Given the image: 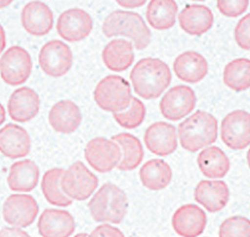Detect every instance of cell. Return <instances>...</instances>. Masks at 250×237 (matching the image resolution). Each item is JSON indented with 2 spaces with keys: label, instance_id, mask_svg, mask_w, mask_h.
<instances>
[{
  "label": "cell",
  "instance_id": "cell-1",
  "mask_svg": "<svg viewBox=\"0 0 250 237\" xmlns=\"http://www.w3.org/2000/svg\"><path fill=\"white\" fill-rule=\"evenodd\" d=\"M170 68L164 61L157 58L139 60L130 73V81L135 94L145 100L161 96L171 83Z\"/></svg>",
  "mask_w": 250,
  "mask_h": 237
},
{
  "label": "cell",
  "instance_id": "cell-2",
  "mask_svg": "<svg viewBox=\"0 0 250 237\" xmlns=\"http://www.w3.org/2000/svg\"><path fill=\"white\" fill-rule=\"evenodd\" d=\"M218 122L210 113L197 111L178 125V138L181 146L195 153L216 142Z\"/></svg>",
  "mask_w": 250,
  "mask_h": 237
},
{
  "label": "cell",
  "instance_id": "cell-3",
  "mask_svg": "<svg viewBox=\"0 0 250 237\" xmlns=\"http://www.w3.org/2000/svg\"><path fill=\"white\" fill-rule=\"evenodd\" d=\"M102 32L107 38L124 36L131 39L137 50L147 48L151 41V32L143 18L131 11L111 12L103 21Z\"/></svg>",
  "mask_w": 250,
  "mask_h": 237
},
{
  "label": "cell",
  "instance_id": "cell-4",
  "mask_svg": "<svg viewBox=\"0 0 250 237\" xmlns=\"http://www.w3.org/2000/svg\"><path fill=\"white\" fill-rule=\"evenodd\" d=\"M88 209L96 222L119 224L128 209V199L116 184L104 183L91 198Z\"/></svg>",
  "mask_w": 250,
  "mask_h": 237
},
{
  "label": "cell",
  "instance_id": "cell-5",
  "mask_svg": "<svg viewBox=\"0 0 250 237\" xmlns=\"http://www.w3.org/2000/svg\"><path fill=\"white\" fill-rule=\"evenodd\" d=\"M93 98L103 111L120 113L130 105L132 99L130 85L121 76L108 75L97 84Z\"/></svg>",
  "mask_w": 250,
  "mask_h": 237
},
{
  "label": "cell",
  "instance_id": "cell-6",
  "mask_svg": "<svg viewBox=\"0 0 250 237\" xmlns=\"http://www.w3.org/2000/svg\"><path fill=\"white\" fill-rule=\"evenodd\" d=\"M98 178L82 162H75L64 170L61 187L65 195L74 201H86L98 186Z\"/></svg>",
  "mask_w": 250,
  "mask_h": 237
},
{
  "label": "cell",
  "instance_id": "cell-7",
  "mask_svg": "<svg viewBox=\"0 0 250 237\" xmlns=\"http://www.w3.org/2000/svg\"><path fill=\"white\" fill-rule=\"evenodd\" d=\"M38 62L41 70L47 76L60 78L67 74L72 67V51L63 41L51 40L41 48Z\"/></svg>",
  "mask_w": 250,
  "mask_h": 237
},
{
  "label": "cell",
  "instance_id": "cell-8",
  "mask_svg": "<svg viewBox=\"0 0 250 237\" xmlns=\"http://www.w3.org/2000/svg\"><path fill=\"white\" fill-rule=\"evenodd\" d=\"M32 72V59L22 47L11 46L0 58V76L9 86L25 83Z\"/></svg>",
  "mask_w": 250,
  "mask_h": 237
},
{
  "label": "cell",
  "instance_id": "cell-9",
  "mask_svg": "<svg viewBox=\"0 0 250 237\" xmlns=\"http://www.w3.org/2000/svg\"><path fill=\"white\" fill-rule=\"evenodd\" d=\"M84 157L93 169L101 174H106L117 167L122 153L120 146L114 141L97 137L87 143Z\"/></svg>",
  "mask_w": 250,
  "mask_h": 237
},
{
  "label": "cell",
  "instance_id": "cell-10",
  "mask_svg": "<svg viewBox=\"0 0 250 237\" xmlns=\"http://www.w3.org/2000/svg\"><path fill=\"white\" fill-rule=\"evenodd\" d=\"M220 135L226 146L241 150L250 145V113L235 110L224 117L220 126Z\"/></svg>",
  "mask_w": 250,
  "mask_h": 237
},
{
  "label": "cell",
  "instance_id": "cell-11",
  "mask_svg": "<svg viewBox=\"0 0 250 237\" xmlns=\"http://www.w3.org/2000/svg\"><path fill=\"white\" fill-rule=\"evenodd\" d=\"M195 106L194 91L189 86L178 85L164 94L159 103V109L165 119L176 122L189 115Z\"/></svg>",
  "mask_w": 250,
  "mask_h": 237
},
{
  "label": "cell",
  "instance_id": "cell-12",
  "mask_svg": "<svg viewBox=\"0 0 250 237\" xmlns=\"http://www.w3.org/2000/svg\"><path fill=\"white\" fill-rule=\"evenodd\" d=\"M38 212L39 207L35 199L23 193L9 196L2 207V215L5 222L17 228H24L31 225L35 221Z\"/></svg>",
  "mask_w": 250,
  "mask_h": 237
},
{
  "label": "cell",
  "instance_id": "cell-13",
  "mask_svg": "<svg viewBox=\"0 0 250 237\" xmlns=\"http://www.w3.org/2000/svg\"><path fill=\"white\" fill-rule=\"evenodd\" d=\"M93 28V20L88 12L71 8L61 13L57 19L56 30L63 40L78 42L87 38Z\"/></svg>",
  "mask_w": 250,
  "mask_h": 237
},
{
  "label": "cell",
  "instance_id": "cell-14",
  "mask_svg": "<svg viewBox=\"0 0 250 237\" xmlns=\"http://www.w3.org/2000/svg\"><path fill=\"white\" fill-rule=\"evenodd\" d=\"M143 140L149 152L159 157H167L177 148L176 128L168 123L156 122L147 128Z\"/></svg>",
  "mask_w": 250,
  "mask_h": 237
},
{
  "label": "cell",
  "instance_id": "cell-15",
  "mask_svg": "<svg viewBox=\"0 0 250 237\" xmlns=\"http://www.w3.org/2000/svg\"><path fill=\"white\" fill-rule=\"evenodd\" d=\"M207 218L202 208L195 204H184L172 215L171 224L176 234L181 237H198L206 226Z\"/></svg>",
  "mask_w": 250,
  "mask_h": 237
},
{
  "label": "cell",
  "instance_id": "cell-16",
  "mask_svg": "<svg viewBox=\"0 0 250 237\" xmlns=\"http://www.w3.org/2000/svg\"><path fill=\"white\" fill-rule=\"evenodd\" d=\"M37 228L42 237H70L75 230V221L66 210L47 208L40 214Z\"/></svg>",
  "mask_w": 250,
  "mask_h": 237
},
{
  "label": "cell",
  "instance_id": "cell-17",
  "mask_svg": "<svg viewBox=\"0 0 250 237\" xmlns=\"http://www.w3.org/2000/svg\"><path fill=\"white\" fill-rule=\"evenodd\" d=\"M31 150V139L24 128L7 124L0 128V153L9 159L25 158Z\"/></svg>",
  "mask_w": 250,
  "mask_h": 237
},
{
  "label": "cell",
  "instance_id": "cell-18",
  "mask_svg": "<svg viewBox=\"0 0 250 237\" xmlns=\"http://www.w3.org/2000/svg\"><path fill=\"white\" fill-rule=\"evenodd\" d=\"M53 13L50 7L41 1H30L21 11V24L33 36H44L53 27Z\"/></svg>",
  "mask_w": 250,
  "mask_h": 237
},
{
  "label": "cell",
  "instance_id": "cell-19",
  "mask_svg": "<svg viewBox=\"0 0 250 237\" xmlns=\"http://www.w3.org/2000/svg\"><path fill=\"white\" fill-rule=\"evenodd\" d=\"M40 109L39 95L29 87L15 90L7 104L9 117L18 123H26L34 119Z\"/></svg>",
  "mask_w": 250,
  "mask_h": 237
},
{
  "label": "cell",
  "instance_id": "cell-20",
  "mask_svg": "<svg viewBox=\"0 0 250 237\" xmlns=\"http://www.w3.org/2000/svg\"><path fill=\"white\" fill-rule=\"evenodd\" d=\"M48 121L53 130L59 134H71L79 128L82 115L79 107L70 100H62L52 106Z\"/></svg>",
  "mask_w": 250,
  "mask_h": 237
},
{
  "label": "cell",
  "instance_id": "cell-21",
  "mask_svg": "<svg viewBox=\"0 0 250 237\" xmlns=\"http://www.w3.org/2000/svg\"><path fill=\"white\" fill-rule=\"evenodd\" d=\"M194 200L207 211L218 212L228 202V185L223 181H201L194 189Z\"/></svg>",
  "mask_w": 250,
  "mask_h": 237
},
{
  "label": "cell",
  "instance_id": "cell-22",
  "mask_svg": "<svg viewBox=\"0 0 250 237\" xmlns=\"http://www.w3.org/2000/svg\"><path fill=\"white\" fill-rule=\"evenodd\" d=\"M212 11L205 5H186L178 14V22L181 29L187 34L201 36L213 25Z\"/></svg>",
  "mask_w": 250,
  "mask_h": 237
},
{
  "label": "cell",
  "instance_id": "cell-23",
  "mask_svg": "<svg viewBox=\"0 0 250 237\" xmlns=\"http://www.w3.org/2000/svg\"><path fill=\"white\" fill-rule=\"evenodd\" d=\"M173 70L181 81L195 84L202 81L207 75L208 63L198 52L186 51L175 58Z\"/></svg>",
  "mask_w": 250,
  "mask_h": 237
},
{
  "label": "cell",
  "instance_id": "cell-24",
  "mask_svg": "<svg viewBox=\"0 0 250 237\" xmlns=\"http://www.w3.org/2000/svg\"><path fill=\"white\" fill-rule=\"evenodd\" d=\"M133 44L125 39H113L102 50V61L109 70L123 72L127 70L134 61Z\"/></svg>",
  "mask_w": 250,
  "mask_h": 237
},
{
  "label": "cell",
  "instance_id": "cell-25",
  "mask_svg": "<svg viewBox=\"0 0 250 237\" xmlns=\"http://www.w3.org/2000/svg\"><path fill=\"white\" fill-rule=\"evenodd\" d=\"M39 177V167L33 161H19L12 164L9 168L7 184L12 191L29 192L37 186Z\"/></svg>",
  "mask_w": 250,
  "mask_h": 237
},
{
  "label": "cell",
  "instance_id": "cell-26",
  "mask_svg": "<svg viewBox=\"0 0 250 237\" xmlns=\"http://www.w3.org/2000/svg\"><path fill=\"white\" fill-rule=\"evenodd\" d=\"M200 171L208 179H222L230 168V162L223 150L215 146L203 148L197 157Z\"/></svg>",
  "mask_w": 250,
  "mask_h": 237
},
{
  "label": "cell",
  "instance_id": "cell-27",
  "mask_svg": "<svg viewBox=\"0 0 250 237\" xmlns=\"http://www.w3.org/2000/svg\"><path fill=\"white\" fill-rule=\"evenodd\" d=\"M140 182L149 190H162L172 180V169L163 160L154 159L145 163L139 170Z\"/></svg>",
  "mask_w": 250,
  "mask_h": 237
},
{
  "label": "cell",
  "instance_id": "cell-28",
  "mask_svg": "<svg viewBox=\"0 0 250 237\" xmlns=\"http://www.w3.org/2000/svg\"><path fill=\"white\" fill-rule=\"evenodd\" d=\"M178 6L173 0H152L146 8V19L155 30H168L175 24Z\"/></svg>",
  "mask_w": 250,
  "mask_h": 237
},
{
  "label": "cell",
  "instance_id": "cell-29",
  "mask_svg": "<svg viewBox=\"0 0 250 237\" xmlns=\"http://www.w3.org/2000/svg\"><path fill=\"white\" fill-rule=\"evenodd\" d=\"M121 149L122 157L117 168L122 171L135 169L142 162L144 150L141 142L133 135L128 133H120L111 138Z\"/></svg>",
  "mask_w": 250,
  "mask_h": 237
},
{
  "label": "cell",
  "instance_id": "cell-30",
  "mask_svg": "<svg viewBox=\"0 0 250 237\" xmlns=\"http://www.w3.org/2000/svg\"><path fill=\"white\" fill-rule=\"evenodd\" d=\"M63 172V168H51L45 172L41 181V189L45 200L50 204L60 207H66L72 203V200L65 195L61 187V178Z\"/></svg>",
  "mask_w": 250,
  "mask_h": 237
},
{
  "label": "cell",
  "instance_id": "cell-31",
  "mask_svg": "<svg viewBox=\"0 0 250 237\" xmlns=\"http://www.w3.org/2000/svg\"><path fill=\"white\" fill-rule=\"evenodd\" d=\"M223 82L228 88L242 92L250 88V59L237 58L229 62L223 71Z\"/></svg>",
  "mask_w": 250,
  "mask_h": 237
},
{
  "label": "cell",
  "instance_id": "cell-32",
  "mask_svg": "<svg viewBox=\"0 0 250 237\" xmlns=\"http://www.w3.org/2000/svg\"><path fill=\"white\" fill-rule=\"evenodd\" d=\"M145 115H146V109H145L143 102L135 97H132L127 109L120 113L113 114V118L122 128L132 130V128L139 127L143 123Z\"/></svg>",
  "mask_w": 250,
  "mask_h": 237
},
{
  "label": "cell",
  "instance_id": "cell-33",
  "mask_svg": "<svg viewBox=\"0 0 250 237\" xmlns=\"http://www.w3.org/2000/svg\"><path fill=\"white\" fill-rule=\"evenodd\" d=\"M219 237H250V220L236 215L226 219L219 226Z\"/></svg>",
  "mask_w": 250,
  "mask_h": 237
},
{
  "label": "cell",
  "instance_id": "cell-34",
  "mask_svg": "<svg viewBox=\"0 0 250 237\" xmlns=\"http://www.w3.org/2000/svg\"><path fill=\"white\" fill-rule=\"evenodd\" d=\"M249 5L247 0H219L216 7L221 14L227 17H237L243 14Z\"/></svg>",
  "mask_w": 250,
  "mask_h": 237
},
{
  "label": "cell",
  "instance_id": "cell-35",
  "mask_svg": "<svg viewBox=\"0 0 250 237\" xmlns=\"http://www.w3.org/2000/svg\"><path fill=\"white\" fill-rule=\"evenodd\" d=\"M234 38L240 48L250 50V13L238 21L234 30Z\"/></svg>",
  "mask_w": 250,
  "mask_h": 237
},
{
  "label": "cell",
  "instance_id": "cell-36",
  "mask_svg": "<svg viewBox=\"0 0 250 237\" xmlns=\"http://www.w3.org/2000/svg\"><path fill=\"white\" fill-rule=\"evenodd\" d=\"M88 237H125L123 232L110 224L104 223L95 227Z\"/></svg>",
  "mask_w": 250,
  "mask_h": 237
},
{
  "label": "cell",
  "instance_id": "cell-37",
  "mask_svg": "<svg viewBox=\"0 0 250 237\" xmlns=\"http://www.w3.org/2000/svg\"><path fill=\"white\" fill-rule=\"evenodd\" d=\"M0 237H30V235L21 228L3 227L0 230Z\"/></svg>",
  "mask_w": 250,
  "mask_h": 237
},
{
  "label": "cell",
  "instance_id": "cell-38",
  "mask_svg": "<svg viewBox=\"0 0 250 237\" xmlns=\"http://www.w3.org/2000/svg\"><path fill=\"white\" fill-rule=\"evenodd\" d=\"M117 3L123 7L134 8V7L142 6L143 4H145V1H117Z\"/></svg>",
  "mask_w": 250,
  "mask_h": 237
},
{
  "label": "cell",
  "instance_id": "cell-39",
  "mask_svg": "<svg viewBox=\"0 0 250 237\" xmlns=\"http://www.w3.org/2000/svg\"><path fill=\"white\" fill-rule=\"evenodd\" d=\"M6 46V34L3 27L0 24V54H1Z\"/></svg>",
  "mask_w": 250,
  "mask_h": 237
},
{
  "label": "cell",
  "instance_id": "cell-40",
  "mask_svg": "<svg viewBox=\"0 0 250 237\" xmlns=\"http://www.w3.org/2000/svg\"><path fill=\"white\" fill-rule=\"evenodd\" d=\"M5 118H6L5 109L2 106V104H0V126H1L5 122Z\"/></svg>",
  "mask_w": 250,
  "mask_h": 237
},
{
  "label": "cell",
  "instance_id": "cell-41",
  "mask_svg": "<svg viewBox=\"0 0 250 237\" xmlns=\"http://www.w3.org/2000/svg\"><path fill=\"white\" fill-rule=\"evenodd\" d=\"M11 3V1H0V8H3L8 6Z\"/></svg>",
  "mask_w": 250,
  "mask_h": 237
},
{
  "label": "cell",
  "instance_id": "cell-42",
  "mask_svg": "<svg viewBox=\"0 0 250 237\" xmlns=\"http://www.w3.org/2000/svg\"><path fill=\"white\" fill-rule=\"evenodd\" d=\"M246 159H247V164H248V166L250 168V148L248 149L247 152V155H246Z\"/></svg>",
  "mask_w": 250,
  "mask_h": 237
},
{
  "label": "cell",
  "instance_id": "cell-43",
  "mask_svg": "<svg viewBox=\"0 0 250 237\" xmlns=\"http://www.w3.org/2000/svg\"><path fill=\"white\" fill-rule=\"evenodd\" d=\"M73 237H88V234H86V233H78V234H76Z\"/></svg>",
  "mask_w": 250,
  "mask_h": 237
}]
</instances>
